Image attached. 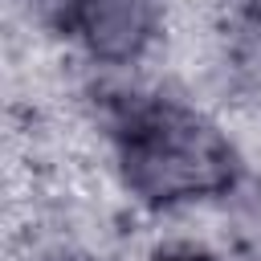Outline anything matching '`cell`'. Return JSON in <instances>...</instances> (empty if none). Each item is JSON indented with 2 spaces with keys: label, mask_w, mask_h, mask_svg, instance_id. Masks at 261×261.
<instances>
[{
  "label": "cell",
  "mask_w": 261,
  "mask_h": 261,
  "mask_svg": "<svg viewBox=\"0 0 261 261\" xmlns=\"http://www.w3.org/2000/svg\"><path fill=\"white\" fill-rule=\"evenodd\" d=\"M110 155L126 200L151 212H175L232 192L245 159L232 130L179 98L118 102Z\"/></svg>",
  "instance_id": "obj_1"
},
{
  "label": "cell",
  "mask_w": 261,
  "mask_h": 261,
  "mask_svg": "<svg viewBox=\"0 0 261 261\" xmlns=\"http://www.w3.org/2000/svg\"><path fill=\"white\" fill-rule=\"evenodd\" d=\"M73 49L98 69H130L163 45L171 0H61Z\"/></svg>",
  "instance_id": "obj_2"
},
{
  "label": "cell",
  "mask_w": 261,
  "mask_h": 261,
  "mask_svg": "<svg viewBox=\"0 0 261 261\" xmlns=\"http://www.w3.org/2000/svg\"><path fill=\"white\" fill-rule=\"evenodd\" d=\"M151 261H216L204 245H196V241H171V245H163Z\"/></svg>",
  "instance_id": "obj_3"
}]
</instances>
